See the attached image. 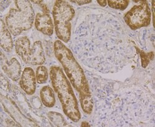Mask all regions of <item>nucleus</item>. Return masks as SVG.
<instances>
[{
	"mask_svg": "<svg viewBox=\"0 0 155 127\" xmlns=\"http://www.w3.org/2000/svg\"><path fill=\"white\" fill-rule=\"evenodd\" d=\"M109 15L86 16L73 35L77 57L84 65L102 73L122 70L137 54L122 24Z\"/></svg>",
	"mask_w": 155,
	"mask_h": 127,
	"instance_id": "f257e3e1",
	"label": "nucleus"
},
{
	"mask_svg": "<svg viewBox=\"0 0 155 127\" xmlns=\"http://www.w3.org/2000/svg\"><path fill=\"white\" fill-rule=\"evenodd\" d=\"M97 83V82H96ZM92 84L95 106L93 123L96 126H140L154 125V101L144 91L134 88L114 90L107 82Z\"/></svg>",
	"mask_w": 155,
	"mask_h": 127,
	"instance_id": "f03ea898",
	"label": "nucleus"
},
{
	"mask_svg": "<svg viewBox=\"0 0 155 127\" xmlns=\"http://www.w3.org/2000/svg\"><path fill=\"white\" fill-rule=\"evenodd\" d=\"M50 78L64 114L73 122H79L81 116L78 104L71 84L62 69L57 66L51 67L50 70Z\"/></svg>",
	"mask_w": 155,
	"mask_h": 127,
	"instance_id": "7ed1b4c3",
	"label": "nucleus"
},
{
	"mask_svg": "<svg viewBox=\"0 0 155 127\" xmlns=\"http://www.w3.org/2000/svg\"><path fill=\"white\" fill-rule=\"evenodd\" d=\"M54 50L56 58L61 64L75 90L79 94L91 93L84 72L71 51L59 40L55 42Z\"/></svg>",
	"mask_w": 155,
	"mask_h": 127,
	"instance_id": "20e7f679",
	"label": "nucleus"
},
{
	"mask_svg": "<svg viewBox=\"0 0 155 127\" xmlns=\"http://www.w3.org/2000/svg\"><path fill=\"white\" fill-rule=\"evenodd\" d=\"M16 8H11L5 18V23L11 34L18 36L31 29L35 13L30 1H15Z\"/></svg>",
	"mask_w": 155,
	"mask_h": 127,
	"instance_id": "39448f33",
	"label": "nucleus"
},
{
	"mask_svg": "<svg viewBox=\"0 0 155 127\" xmlns=\"http://www.w3.org/2000/svg\"><path fill=\"white\" fill-rule=\"evenodd\" d=\"M52 15L57 37L61 41L68 43L71 39V21L75 15L74 8L68 2L56 1Z\"/></svg>",
	"mask_w": 155,
	"mask_h": 127,
	"instance_id": "423d86ee",
	"label": "nucleus"
},
{
	"mask_svg": "<svg viewBox=\"0 0 155 127\" xmlns=\"http://www.w3.org/2000/svg\"><path fill=\"white\" fill-rule=\"evenodd\" d=\"M15 50L16 54L27 65H42L45 61L42 44L39 41L35 42L31 47L28 37H19L16 41Z\"/></svg>",
	"mask_w": 155,
	"mask_h": 127,
	"instance_id": "0eeeda50",
	"label": "nucleus"
},
{
	"mask_svg": "<svg viewBox=\"0 0 155 127\" xmlns=\"http://www.w3.org/2000/svg\"><path fill=\"white\" fill-rule=\"evenodd\" d=\"M127 11L124 16L125 22L132 30L148 27L151 20V12L147 1H140Z\"/></svg>",
	"mask_w": 155,
	"mask_h": 127,
	"instance_id": "6e6552de",
	"label": "nucleus"
},
{
	"mask_svg": "<svg viewBox=\"0 0 155 127\" xmlns=\"http://www.w3.org/2000/svg\"><path fill=\"white\" fill-rule=\"evenodd\" d=\"M42 1H38L41 4L43 12H38L35 17V27L36 29L43 34L50 36L54 34V25L50 15V11L46 5L41 4Z\"/></svg>",
	"mask_w": 155,
	"mask_h": 127,
	"instance_id": "1a4fd4ad",
	"label": "nucleus"
},
{
	"mask_svg": "<svg viewBox=\"0 0 155 127\" xmlns=\"http://www.w3.org/2000/svg\"><path fill=\"white\" fill-rule=\"evenodd\" d=\"M1 67L5 73L12 81H18L19 80L21 74V66L16 58H12L10 61H8L2 52Z\"/></svg>",
	"mask_w": 155,
	"mask_h": 127,
	"instance_id": "9d476101",
	"label": "nucleus"
},
{
	"mask_svg": "<svg viewBox=\"0 0 155 127\" xmlns=\"http://www.w3.org/2000/svg\"><path fill=\"white\" fill-rule=\"evenodd\" d=\"M36 76L33 69L25 68L20 78L19 85L22 90L28 95H32L36 90Z\"/></svg>",
	"mask_w": 155,
	"mask_h": 127,
	"instance_id": "9b49d317",
	"label": "nucleus"
},
{
	"mask_svg": "<svg viewBox=\"0 0 155 127\" xmlns=\"http://www.w3.org/2000/svg\"><path fill=\"white\" fill-rule=\"evenodd\" d=\"M11 32L8 29L6 23L3 19H1V36H0V44L2 48L6 52H10L13 48V41H12Z\"/></svg>",
	"mask_w": 155,
	"mask_h": 127,
	"instance_id": "f8f14e48",
	"label": "nucleus"
},
{
	"mask_svg": "<svg viewBox=\"0 0 155 127\" xmlns=\"http://www.w3.org/2000/svg\"><path fill=\"white\" fill-rule=\"evenodd\" d=\"M41 99L42 104L47 107H53L56 103L54 90L48 86L43 87L40 91Z\"/></svg>",
	"mask_w": 155,
	"mask_h": 127,
	"instance_id": "ddd939ff",
	"label": "nucleus"
},
{
	"mask_svg": "<svg viewBox=\"0 0 155 127\" xmlns=\"http://www.w3.org/2000/svg\"><path fill=\"white\" fill-rule=\"evenodd\" d=\"M79 97L83 111L88 115L91 114L94 109V101L92 93L80 94Z\"/></svg>",
	"mask_w": 155,
	"mask_h": 127,
	"instance_id": "4468645a",
	"label": "nucleus"
},
{
	"mask_svg": "<svg viewBox=\"0 0 155 127\" xmlns=\"http://www.w3.org/2000/svg\"><path fill=\"white\" fill-rule=\"evenodd\" d=\"M36 80L38 84H44L48 78V73L47 68L44 66H39L36 69Z\"/></svg>",
	"mask_w": 155,
	"mask_h": 127,
	"instance_id": "2eb2a0df",
	"label": "nucleus"
},
{
	"mask_svg": "<svg viewBox=\"0 0 155 127\" xmlns=\"http://www.w3.org/2000/svg\"><path fill=\"white\" fill-rule=\"evenodd\" d=\"M48 117L51 122L57 126H64L67 125L63 117L59 113L54 112H48Z\"/></svg>",
	"mask_w": 155,
	"mask_h": 127,
	"instance_id": "dca6fc26",
	"label": "nucleus"
},
{
	"mask_svg": "<svg viewBox=\"0 0 155 127\" xmlns=\"http://www.w3.org/2000/svg\"><path fill=\"white\" fill-rule=\"evenodd\" d=\"M136 50L138 51L141 59V66L143 68H145L147 65L149 64V63L151 60H152L154 58V52H151L150 53L146 54L144 51L143 50H140L138 48L136 47Z\"/></svg>",
	"mask_w": 155,
	"mask_h": 127,
	"instance_id": "f3484780",
	"label": "nucleus"
},
{
	"mask_svg": "<svg viewBox=\"0 0 155 127\" xmlns=\"http://www.w3.org/2000/svg\"><path fill=\"white\" fill-rule=\"evenodd\" d=\"M107 4L109 7L119 10H125L128 6L129 1H126V0H120V1H112V0H109L107 1Z\"/></svg>",
	"mask_w": 155,
	"mask_h": 127,
	"instance_id": "a211bd4d",
	"label": "nucleus"
},
{
	"mask_svg": "<svg viewBox=\"0 0 155 127\" xmlns=\"http://www.w3.org/2000/svg\"><path fill=\"white\" fill-rule=\"evenodd\" d=\"M71 2L77 3L78 5H83L91 3V1H71Z\"/></svg>",
	"mask_w": 155,
	"mask_h": 127,
	"instance_id": "6ab92c4d",
	"label": "nucleus"
},
{
	"mask_svg": "<svg viewBox=\"0 0 155 127\" xmlns=\"http://www.w3.org/2000/svg\"><path fill=\"white\" fill-rule=\"evenodd\" d=\"M97 2L99 3V5L102 7H105L107 5V1L106 0H102V1H97Z\"/></svg>",
	"mask_w": 155,
	"mask_h": 127,
	"instance_id": "aec40b11",
	"label": "nucleus"
}]
</instances>
